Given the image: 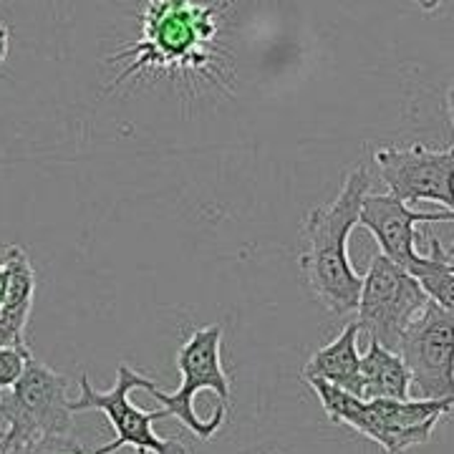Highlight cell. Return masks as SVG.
Wrapping results in <instances>:
<instances>
[{"instance_id": "1", "label": "cell", "mask_w": 454, "mask_h": 454, "mask_svg": "<svg viewBox=\"0 0 454 454\" xmlns=\"http://www.w3.org/2000/svg\"><path fill=\"white\" fill-rule=\"evenodd\" d=\"M372 187L366 164L354 167L340 192L328 205H318L303 220L301 276L310 295L333 316L356 313L361 276L348 258V238L358 225L361 200Z\"/></svg>"}, {"instance_id": "2", "label": "cell", "mask_w": 454, "mask_h": 454, "mask_svg": "<svg viewBox=\"0 0 454 454\" xmlns=\"http://www.w3.org/2000/svg\"><path fill=\"white\" fill-rule=\"evenodd\" d=\"M328 419L372 439L387 454H404L427 444L434 427L452 414L454 396L444 399H361L321 379H306Z\"/></svg>"}, {"instance_id": "3", "label": "cell", "mask_w": 454, "mask_h": 454, "mask_svg": "<svg viewBox=\"0 0 454 454\" xmlns=\"http://www.w3.org/2000/svg\"><path fill=\"white\" fill-rule=\"evenodd\" d=\"M223 325H207L195 331L177 351L182 384L175 394L154 387L152 379L139 376L137 389L152 394L169 417L187 427L200 439H210L225 422L232 381L223 366Z\"/></svg>"}, {"instance_id": "4", "label": "cell", "mask_w": 454, "mask_h": 454, "mask_svg": "<svg viewBox=\"0 0 454 454\" xmlns=\"http://www.w3.org/2000/svg\"><path fill=\"white\" fill-rule=\"evenodd\" d=\"M217 8L200 5L195 0H149L142 43L131 46L116 59L131 64L116 76V83L145 68H195L207 64V43L217 33Z\"/></svg>"}, {"instance_id": "5", "label": "cell", "mask_w": 454, "mask_h": 454, "mask_svg": "<svg viewBox=\"0 0 454 454\" xmlns=\"http://www.w3.org/2000/svg\"><path fill=\"white\" fill-rule=\"evenodd\" d=\"M0 450L43 434H74L68 379L38 358L26 356L13 387L0 391Z\"/></svg>"}, {"instance_id": "6", "label": "cell", "mask_w": 454, "mask_h": 454, "mask_svg": "<svg viewBox=\"0 0 454 454\" xmlns=\"http://www.w3.org/2000/svg\"><path fill=\"white\" fill-rule=\"evenodd\" d=\"M139 376L142 373L129 369L127 364H119L116 384L109 391L94 389L86 373L79 379L82 396L71 402V411L74 414L91 411V409L104 411L116 432V437L109 444L98 447L91 454H114L124 447H131L137 454H190V450L179 439H162L154 432V422H162L169 417L167 409L142 411L139 406L129 402V391L139 387Z\"/></svg>"}, {"instance_id": "7", "label": "cell", "mask_w": 454, "mask_h": 454, "mask_svg": "<svg viewBox=\"0 0 454 454\" xmlns=\"http://www.w3.org/2000/svg\"><path fill=\"white\" fill-rule=\"evenodd\" d=\"M427 301L429 298L424 295L419 283L404 268L379 253L373 255L366 276H361L356 324L373 340L394 351L409 321Z\"/></svg>"}, {"instance_id": "8", "label": "cell", "mask_w": 454, "mask_h": 454, "mask_svg": "<svg viewBox=\"0 0 454 454\" xmlns=\"http://www.w3.org/2000/svg\"><path fill=\"white\" fill-rule=\"evenodd\" d=\"M411 373L419 399H444L454 394V310L427 301L409 321L394 348Z\"/></svg>"}, {"instance_id": "9", "label": "cell", "mask_w": 454, "mask_h": 454, "mask_svg": "<svg viewBox=\"0 0 454 454\" xmlns=\"http://www.w3.org/2000/svg\"><path fill=\"white\" fill-rule=\"evenodd\" d=\"M373 164L387 192L402 202H437L442 210H454V149L427 145L381 146L373 152Z\"/></svg>"}, {"instance_id": "10", "label": "cell", "mask_w": 454, "mask_h": 454, "mask_svg": "<svg viewBox=\"0 0 454 454\" xmlns=\"http://www.w3.org/2000/svg\"><path fill=\"white\" fill-rule=\"evenodd\" d=\"M454 210L422 212L411 210L406 202L387 195L366 192L361 200L358 225L366 227L376 238L381 255L404 268L406 273L419 262L422 253H417V227L422 223H452Z\"/></svg>"}, {"instance_id": "11", "label": "cell", "mask_w": 454, "mask_h": 454, "mask_svg": "<svg viewBox=\"0 0 454 454\" xmlns=\"http://www.w3.org/2000/svg\"><path fill=\"white\" fill-rule=\"evenodd\" d=\"M8 291L0 303V348H16L20 354H33L26 331L31 321L35 298V268L20 245H5Z\"/></svg>"}, {"instance_id": "12", "label": "cell", "mask_w": 454, "mask_h": 454, "mask_svg": "<svg viewBox=\"0 0 454 454\" xmlns=\"http://www.w3.org/2000/svg\"><path fill=\"white\" fill-rule=\"evenodd\" d=\"M358 333H361V325L356 321L346 325L328 346L318 348L309 358V364L303 369V379H321V381H328L354 396H361V354L356 348Z\"/></svg>"}, {"instance_id": "13", "label": "cell", "mask_w": 454, "mask_h": 454, "mask_svg": "<svg viewBox=\"0 0 454 454\" xmlns=\"http://www.w3.org/2000/svg\"><path fill=\"white\" fill-rule=\"evenodd\" d=\"M411 373L396 351L369 340L361 356V399H409Z\"/></svg>"}, {"instance_id": "14", "label": "cell", "mask_w": 454, "mask_h": 454, "mask_svg": "<svg viewBox=\"0 0 454 454\" xmlns=\"http://www.w3.org/2000/svg\"><path fill=\"white\" fill-rule=\"evenodd\" d=\"M429 255H422L419 262L409 270V276L419 283V288L429 301L447 310H454V255L444 250L439 240L429 243Z\"/></svg>"}, {"instance_id": "15", "label": "cell", "mask_w": 454, "mask_h": 454, "mask_svg": "<svg viewBox=\"0 0 454 454\" xmlns=\"http://www.w3.org/2000/svg\"><path fill=\"white\" fill-rule=\"evenodd\" d=\"M23 361H26V354H20L16 348H0V391L13 387V381L23 372Z\"/></svg>"}, {"instance_id": "16", "label": "cell", "mask_w": 454, "mask_h": 454, "mask_svg": "<svg viewBox=\"0 0 454 454\" xmlns=\"http://www.w3.org/2000/svg\"><path fill=\"white\" fill-rule=\"evenodd\" d=\"M8 51H11V28H8V23L0 18V66L5 64Z\"/></svg>"}, {"instance_id": "17", "label": "cell", "mask_w": 454, "mask_h": 454, "mask_svg": "<svg viewBox=\"0 0 454 454\" xmlns=\"http://www.w3.org/2000/svg\"><path fill=\"white\" fill-rule=\"evenodd\" d=\"M419 11H424V13H434V11H439L442 5H444V0H411Z\"/></svg>"}, {"instance_id": "18", "label": "cell", "mask_w": 454, "mask_h": 454, "mask_svg": "<svg viewBox=\"0 0 454 454\" xmlns=\"http://www.w3.org/2000/svg\"><path fill=\"white\" fill-rule=\"evenodd\" d=\"M5 291H8V268H5V262H0V303L5 298Z\"/></svg>"}, {"instance_id": "19", "label": "cell", "mask_w": 454, "mask_h": 454, "mask_svg": "<svg viewBox=\"0 0 454 454\" xmlns=\"http://www.w3.org/2000/svg\"><path fill=\"white\" fill-rule=\"evenodd\" d=\"M0 437H3V429H0Z\"/></svg>"}, {"instance_id": "20", "label": "cell", "mask_w": 454, "mask_h": 454, "mask_svg": "<svg viewBox=\"0 0 454 454\" xmlns=\"http://www.w3.org/2000/svg\"><path fill=\"white\" fill-rule=\"evenodd\" d=\"M79 454H89V452H79Z\"/></svg>"}]
</instances>
